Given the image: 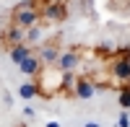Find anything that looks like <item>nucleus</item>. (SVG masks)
<instances>
[{"label": "nucleus", "mask_w": 130, "mask_h": 127, "mask_svg": "<svg viewBox=\"0 0 130 127\" xmlns=\"http://www.w3.org/2000/svg\"><path fill=\"white\" fill-rule=\"evenodd\" d=\"M8 24L21 26V29H31L39 24V0H21L18 5L10 8Z\"/></svg>", "instance_id": "nucleus-1"}, {"label": "nucleus", "mask_w": 130, "mask_h": 127, "mask_svg": "<svg viewBox=\"0 0 130 127\" xmlns=\"http://www.w3.org/2000/svg\"><path fill=\"white\" fill-rule=\"evenodd\" d=\"M68 18V5L65 3H44L39 5V21L42 24H62Z\"/></svg>", "instance_id": "nucleus-2"}, {"label": "nucleus", "mask_w": 130, "mask_h": 127, "mask_svg": "<svg viewBox=\"0 0 130 127\" xmlns=\"http://www.w3.org/2000/svg\"><path fill=\"white\" fill-rule=\"evenodd\" d=\"M60 36H52V39H47L42 47H37L34 52H37V57L42 60V65L44 68H55V62H57V57H60V41H57Z\"/></svg>", "instance_id": "nucleus-3"}, {"label": "nucleus", "mask_w": 130, "mask_h": 127, "mask_svg": "<svg viewBox=\"0 0 130 127\" xmlns=\"http://www.w3.org/2000/svg\"><path fill=\"white\" fill-rule=\"evenodd\" d=\"M81 65V49L78 47H70V49H62L60 57L55 62V68L60 73H75V68Z\"/></svg>", "instance_id": "nucleus-4"}, {"label": "nucleus", "mask_w": 130, "mask_h": 127, "mask_svg": "<svg viewBox=\"0 0 130 127\" xmlns=\"http://www.w3.org/2000/svg\"><path fill=\"white\" fill-rule=\"evenodd\" d=\"M24 41H26V29H21V26L8 24L3 31H0V44H3L5 49L18 47V44H24Z\"/></svg>", "instance_id": "nucleus-5"}, {"label": "nucleus", "mask_w": 130, "mask_h": 127, "mask_svg": "<svg viewBox=\"0 0 130 127\" xmlns=\"http://www.w3.org/2000/svg\"><path fill=\"white\" fill-rule=\"evenodd\" d=\"M94 93H96V86H94V78L91 75H78V78H75V86H73L70 99L89 101V99H94Z\"/></svg>", "instance_id": "nucleus-6"}, {"label": "nucleus", "mask_w": 130, "mask_h": 127, "mask_svg": "<svg viewBox=\"0 0 130 127\" xmlns=\"http://www.w3.org/2000/svg\"><path fill=\"white\" fill-rule=\"evenodd\" d=\"M109 75L120 83H127L130 80V60H122V57H112L109 60Z\"/></svg>", "instance_id": "nucleus-7"}, {"label": "nucleus", "mask_w": 130, "mask_h": 127, "mask_svg": "<svg viewBox=\"0 0 130 127\" xmlns=\"http://www.w3.org/2000/svg\"><path fill=\"white\" fill-rule=\"evenodd\" d=\"M42 70H44V65H42V60L37 57V52H31V55L18 65V73H21V75H26V78H31V80L39 78V73H42Z\"/></svg>", "instance_id": "nucleus-8"}, {"label": "nucleus", "mask_w": 130, "mask_h": 127, "mask_svg": "<svg viewBox=\"0 0 130 127\" xmlns=\"http://www.w3.org/2000/svg\"><path fill=\"white\" fill-rule=\"evenodd\" d=\"M44 41H47V31H44V24H42V21L37 26L26 29V41H24V44H29L31 49H37V47L44 44Z\"/></svg>", "instance_id": "nucleus-9"}, {"label": "nucleus", "mask_w": 130, "mask_h": 127, "mask_svg": "<svg viewBox=\"0 0 130 127\" xmlns=\"http://www.w3.org/2000/svg\"><path fill=\"white\" fill-rule=\"evenodd\" d=\"M75 78H78V73H62V75H60V88H57V93H62V96L70 99L73 86H75Z\"/></svg>", "instance_id": "nucleus-10"}, {"label": "nucleus", "mask_w": 130, "mask_h": 127, "mask_svg": "<svg viewBox=\"0 0 130 127\" xmlns=\"http://www.w3.org/2000/svg\"><path fill=\"white\" fill-rule=\"evenodd\" d=\"M31 52H34V49H31L29 44H18V47H10V49H8V57L13 60L16 65H21V62H24V60L31 55Z\"/></svg>", "instance_id": "nucleus-11"}, {"label": "nucleus", "mask_w": 130, "mask_h": 127, "mask_svg": "<svg viewBox=\"0 0 130 127\" xmlns=\"http://www.w3.org/2000/svg\"><path fill=\"white\" fill-rule=\"evenodd\" d=\"M18 96L21 99H34V96H39V86H37V80H26V83H21L18 86Z\"/></svg>", "instance_id": "nucleus-12"}, {"label": "nucleus", "mask_w": 130, "mask_h": 127, "mask_svg": "<svg viewBox=\"0 0 130 127\" xmlns=\"http://www.w3.org/2000/svg\"><path fill=\"white\" fill-rule=\"evenodd\" d=\"M117 104H120V109H122V112H125V109H130V80L120 86V93H117Z\"/></svg>", "instance_id": "nucleus-13"}, {"label": "nucleus", "mask_w": 130, "mask_h": 127, "mask_svg": "<svg viewBox=\"0 0 130 127\" xmlns=\"http://www.w3.org/2000/svg\"><path fill=\"white\" fill-rule=\"evenodd\" d=\"M117 127H130V117H127L125 112L120 114V117H117Z\"/></svg>", "instance_id": "nucleus-14"}, {"label": "nucleus", "mask_w": 130, "mask_h": 127, "mask_svg": "<svg viewBox=\"0 0 130 127\" xmlns=\"http://www.w3.org/2000/svg\"><path fill=\"white\" fill-rule=\"evenodd\" d=\"M83 127H102V124H99V122H86Z\"/></svg>", "instance_id": "nucleus-15"}, {"label": "nucleus", "mask_w": 130, "mask_h": 127, "mask_svg": "<svg viewBox=\"0 0 130 127\" xmlns=\"http://www.w3.org/2000/svg\"><path fill=\"white\" fill-rule=\"evenodd\" d=\"M44 127H60V122H47Z\"/></svg>", "instance_id": "nucleus-16"}]
</instances>
